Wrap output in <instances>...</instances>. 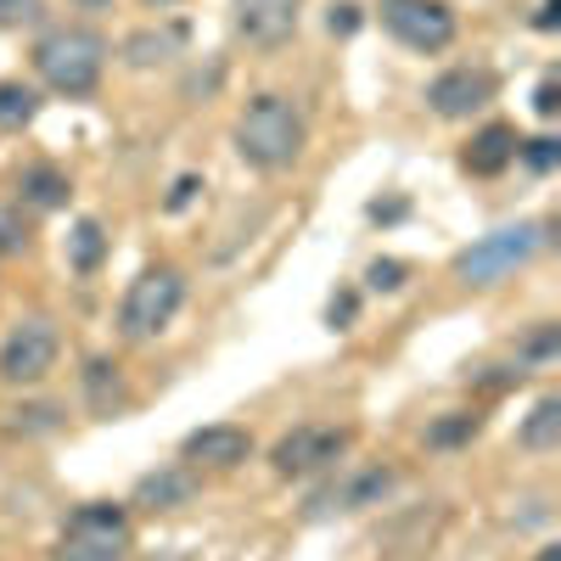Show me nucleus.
Wrapping results in <instances>:
<instances>
[{"label":"nucleus","mask_w":561,"mask_h":561,"mask_svg":"<svg viewBox=\"0 0 561 561\" xmlns=\"http://www.w3.org/2000/svg\"><path fill=\"white\" fill-rule=\"evenodd\" d=\"M309 147V124L304 113L287 102V96H253L237 118V152L264 169V174H280V169H293Z\"/></svg>","instance_id":"nucleus-1"},{"label":"nucleus","mask_w":561,"mask_h":561,"mask_svg":"<svg viewBox=\"0 0 561 561\" xmlns=\"http://www.w3.org/2000/svg\"><path fill=\"white\" fill-rule=\"evenodd\" d=\"M107 68V39L84 23H62V28H45L34 45V73L45 79V90L57 96H90L102 84Z\"/></svg>","instance_id":"nucleus-2"},{"label":"nucleus","mask_w":561,"mask_h":561,"mask_svg":"<svg viewBox=\"0 0 561 561\" xmlns=\"http://www.w3.org/2000/svg\"><path fill=\"white\" fill-rule=\"evenodd\" d=\"M545 242H550V225H534V219L500 225V230H489V237H478L472 248L455 253V275L466 280V287H500V280L517 275Z\"/></svg>","instance_id":"nucleus-3"},{"label":"nucleus","mask_w":561,"mask_h":561,"mask_svg":"<svg viewBox=\"0 0 561 561\" xmlns=\"http://www.w3.org/2000/svg\"><path fill=\"white\" fill-rule=\"evenodd\" d=\"M180 304H185V275H180L174 264L140 270V275L129 280L124 304H118V332H124L129 343H152L163 325L180 314Z\"/></svg>","instance_id":"nucleus-4"},{"label":"nucleus","mask_w":561,"mask_h":561,"mask_svg":"<svg viewBox=\"0 0 561 561\" xmlns=\"http://www.w3.org/2000/svg\"><path fill=\"white\" fill-rule=\"evenodd\" d=\"M124 556H129V511L96 500L62 523L51 561H124Z\"/></svg>","instance_id":"nucleus-5"},{"label":"nucleus","mask_w":561,"mask_h":561,"mask_svg":"<svg viewBox=\"0 0 561 561\" xmlns=\"http://www.w3.org/2000/svg\"><path fill=\"white\" fill-rule=\"evenodd\" d=\"M57 354H62L57 325L45 314H28V320H18L7 332V343H0V382H12V388L45 382V370L57 365Z\"/></svg>","instance_id":"nucleus-6"},{"label":"nucleus","mask_w":561,"mask_h":561,"mask_svg":"<svg viewBox=\"0 0 561 561\" xmlns=\"http://www.w3.org/2000/svg\"><path fill=\"white\" fill-rule=\"evenodd\" d=\"M382 28L410 51H444L455 39V12L444 0H382Z\"/></svg>","instance_id":"nucleus-7"},{"label":"nucleus","mask_w":561,"mask_h":561,"mask_svg":"<svg viewBox=\"0 0 561 561\" xmlns=\"http://www.w3.org/2000/svg\"><path fill=\"white\" fill-rule=\"evenodd\" d=\"M348 438H354L348 427H293L287 438L270 449V460H275V472H280V478L320 472V466H332V460L348 449Z\"/></svg>","instance_id":"nucleus-8"},{"label":"nucleus","mask_w":561,"mask_h":561,"mask_svg":"<svg viewBox=\"0 0 561 561\" xmlns=\"http://www.w3.org/2000/svg\"><path fill=\"white\" fill-rule=\"evenodd\" d=\"M494 90L500 84H494L489 68H449V73H438L427 84V107L438 118H472V113H483L494 102Z\"/></svg>","instance_id":"nucleus-9"},{"label":"nucleus","mask_w":561,"mask_h":561,"mask_svg":"<svg viewBox=\"0 0 561 561\" xmlns=\"http://www.w3.org/2000/svg\"><path fill=\"white\" fill-rule=\"evenodd\" d=\"M253 455V433L248 427H230V421H214V427H197L192 438L180 444V460L185 466H208V472H230V466H242Z\"/></svg>","instance_id":"nucleus-10"},{"label":"nucleus","mask_w":561,"mask_h":561,"mask_svg":"<svg viewBox=\"0 0 561 561\" xmlns=\"http://www.w3.org/2000/svg\"><path fill=\"white\" fill-rule=\"evenodd\" d=\"M230 12H237V28L253 45H280V39H293L304 0H230Z\"/></svg>","instance_id":"nucleus-11"},{"label":"nucleus","mask_w":561,"mask_h":561,"mask_svg":"<svg viewBox=\"0 0 561 561\" xmlns=\"http://www.w3.org/2000/svg\"><path fill=\"white\" fill-rule=\"evenodd\" d=\"M393 483H399L393 466H365V472H354V478H343L332 489H320L309 505L314 511H365V505H382Z\"/></svg>","instance_id":"nucleus-12"},{"label":"nucleus","mask_w":561,"mask_h":561,"mask_svg":"<svg viewBox=\"0 0 561 561\" xmlns=\"http://www.w3.org/2000/svg\"><path fill=\"white\" fill-rule=\"evenodd\" d=\"M197 489H203V472L197 466H163V472H147L135 483V494H129V505H147V511H174V505H192L197 500Z\"/></svg>","instance_id":"nucleus-13"},{"label":"nucleus","mask_w":561,"mask_h":561,"mask_svg":"<svg viewBox=\"0 0 561 561\" xmlns=\"http://www.w3.org/2000/svg\"><path fill=\"white\" fill-rule=\"evenodd\" d=\"M517 129L511 124H489V129H478L472 135V147L460 152V163H466V174H500V169H511L517 163Z\"/></svg>","instance_id":"nucleus-14"},{"label":"nucleus","mask_w":561,"mask_h":561,"mask_svg":"<svg viewBox=\"0 0 561 561\" xmlns=\"http://www.w3.org/2000/svg\"><path fill=\"white\" fill-rule=\"evenodd\" d=\"M84 404L96 410L102 421H113L124 404H129V382H124V370H118V359H84Z\"/></svg>","instance_id":"nucleus-15"},{"label":"nucleus","mask_w":561,"mask_h":561,"mask_svg":"<svg viewBox=\"0 0 561 561\" xmlns=\"http://www.w3.org/2000/svg\"><path fill=\"white\" fill-rule=\"evenodd\" d=\"M18 192H23V203L28 208H39V214H51V208H62L68 203V174L62 169H51V163H28L23 174H18Z\"/></svg>","instance_id":"nucleus-16"},{"label":"nucleus","mask_w":561,"mask_h":561,"mask_svg":"<svg viewBox=\"0 0 561 561\" xmlns=\"http://www.w3.org/2000/svg\"><path fill=\"white\" fill-rule=\"evenodd\" d=\"M517 444H523V449H534V455H545V449H556V444H561V399H556V393L534 404V415L517 427Z\"/></svg>","instance_id":"nucleus-17"},{"label":"nucleus","mask_w":561,"mask_h":561,"mask_svg":"<svg viewBox=\"0 0 561 561\" xmlns=\"http://www.w3.org/2000/svg\"><path fill=\"white\" fill-rule=\"evenodd\" d=\"M34 118H39V90L0 84V129H28Z\"/></svg>","instance_id":"nucleus-18"},{"label":"nucleus","mask_w":561,"mask_h":561,"mask_svg":"<svg viewBox=\"0 0 561 561\" xmlns=\"http://www.w3.org/2000/svg\"><path fill=\"white\" fill-rule=\"evenodd\" d=\"M102 253H107L102 225H96V219H79V225H73V237H68V259H73V270L90 275V270L102 264Z\"/></svg>","instance_id":"nucleus-19"},{"label":"nucleus","mask_w":561,"mask_h":561,"mask_svg":"<svg viewBox=\"0 0 561 561\" xmlns=\"http://www.w3.org/2000/svg\"><path fill=\"white\" fill-rule=\"evenodd\" d=\"M163 57H174V34H129L124 39V62L129 68H152V62H163Z\"/></svg>","instance_id":"nucleus-20"},{"label":"nucleus","mask_w":561,"mask_h":561,"mask_svg":"<svg viewBox=\"0 0 561 561\" xmlns=\"http://www.w3.org/2000/svg\"><path fill=\"white\" fill-rule=\"evenodd\" d=\"M478 427H483V421L460 410V415H444L438 427H427V444H433V449H455V444H466V438H478Z\"/></svg>","instance_id":"nucleus-21"},{"label":"nucleus","mask_w":561,"mask_h":561,"mask_svg":"<svg viewBox=\"0 0 561 561\" xmlns=\"http://www.w3.org/2000/svg\"><path fill=\"white\" fill-rule=\"evenodd\" d=\"M18 421H12V433H57L62 427V410L57 404H23V410H12Z\"/></svg>","instance_id":"nucleus-22"},{"label":"nucleus","mask_w":561,"mask_h":561,"mask_svg":"<svg viewBox=\"0 0 561 561\" xmlns=\"http://www.w3.org/2000/svg\"><path fill=\"white\" fill-rule=\"evenodd\" d=\"M517 158H528V169H534V174H550V169L561 163V140H550V135H539V140H523V147H517Z\"/></svg>","instance_id":"nucleus-23"},{"label":"nucleus","mask_w":561,"mask_h":561,"mask_svg":"<svg viewBox=\"0 0 561 561\" xmlns=\"http://www.w3.org/2000/svg\"><path fill=\"white\" fill-rule=\"evenodd\" d=\"M561 354V325H539V332L523 343V359L528 365H539V359H556Z\"/></svg>","instance_id":"nucleus-24"},{"label":"nucleus","mask_w":561,"mask_h":561,"mask_svg":"<svg viewBox=\"0 0 561 561\" xmlns=\"http://www.w3.org/2000/svg\"><path fill=\"white\" fill-rule=\"evenodd\" d=\"M45 18V0H0V28H23Z\"/></svg>","instance_id":"nucleus-25"},{"label":"nucleus","mask_w":561,"mask_h":561,"mask_svg":"<svg viewBox=\"0 0 561 561\" xmlns=\"http://www.w3.org/2000/svg\"><path fill=\"white\" fill-rule=\"evenodd\" d=\"M28 230H23V214L18 208H0V253H23Z\"/></svg>","instance_id":"nucleus-26"},{"label":"nucleus","mask_w":561,"mask_h":561,"mask_svg":"<svg viewBox=\"0 0 561 561\" xmlns=\"http://www.w3.org/2000/svg\"><path fill=\"white\" fill-rule=\"evenodd\" d=\"M365 280H370L377 293H393V287H404V264H399V259H377V264L365 270Z\"/></svg>","instance_id":"nucleus-27"},{"label":"nucleus","mask_w":561,"mask_h":561,"mask_svg":"<svg viewBox=\"0 0 561 561\" xmlns=\"http://www.w3.org/2000/svg\"><path fill=\"white\" fill-rule=\"evenodd\" d=\"M197 185H203V180H197V174H180V180H174V192H169V208H174V214H180V208H185V203H192V197H197Z\"/></svg>","instance_id":"nucleus-28"},{"label":"nucleus","mask_w":561,"mask_h":561,"mask_svg":"<svg viewBox=\"0 0 561 561\" xmlns=\"http://www.w3.org/2000/svg\"><path fill=\"white\" fill-rule=\"evenodd\" d=\"M556 107H561V90H556V79H545L539 96H534V113H539V118H556Z\"/></svg>","instance_id":"nucleus-29"},{"label":"nucleus","mask_w":561,"mask_h":561,"mask_svg":"<svg viewBox=\"0 0 561 561\" xmlns=\"http://www.w3.org/2000/svg\"><path fill=\"white\" fill-rule=\"evenodd\" d=\"M359 28V12L354 7H332V34H354Z\"/></svg>","instance_id":"nucleus-30"},{"label":"nucleus","mask_w":561,"mask_h":561,"mask_svg":"<svg viewBox=\"0 0 561 561\" xmlns=\"http://www.w3.org/2000/svg\"><path fill=\"white\" fill-rule=\"evenodd\" d=\"M325 314H332V325H348V320H354V298H348V293L332 298V309H325Z\"/></svg>","instance_id":"nucleus-31"},{"label":"nucleus","mask_w":561,"mask_h":561,"mask_svg":"<svg viewBox=\"0 0 561 561\" xmlns=\"http://www.w3.org/2000/svg\"><path fill=\"white\" fill-rule=\"evenodd\" d=\"M73 7H84V12H102V7H113V0H73Z\"/></svg>","instance_id":"nucleus-32"},{"label":"nucleus","mask_w":561,"mask_h":561,"mask_svg":"<svg viewBox=\"0 0 561 561\" xmlns=\"http://www.w3.org/2000/svg\"><path fill=\"white\" fill-rule=\"evenodd\" d=\"M539 561H561V550H556V545H550V550H545V556H539Z\"/></svg>","instance_id":"nucleus-33"},{"label":"nucleus","mask_w":561,"mask_h":561,"mask_svg":"<svg viewBox=\"0 0 561 561\" xmlns=\"http://www.w3.org/2000/svg\"><path fill=\"white\" fill-rule=\"evenodd\" d=\"M147 7H169V0H147Z\"/></svg>","instance_id":"nucleus-34"}]
</instances>
